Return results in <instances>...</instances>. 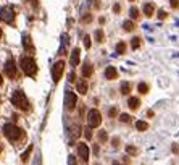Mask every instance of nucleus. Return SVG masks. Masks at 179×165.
<instances>
[{"label": "nucleus", "mask_w": 179, "mask_h": 165, "mask_svg": "<svg viewBox=\"0 0 179 165\" xmlns=\"http://www.w3.org/2000/svg\"><path fill=\"white\" fill-rule=\"evenodd\" d=\"M12 104L16 107V109H20V110H24L27 112L31 109V105H29V100H27L26 97V94L23 92V91H15V92L12 94Z\"/></svg>", "instance_id": "obj_1"}, {"label": "nucleus", "mask_w": 179, "mask_h": 165, "mask_svg": "<svg viewBox=\"0 0 179 165\" xmlns=\"http://www.w3.org/2000/svg\"><path fill=\"white\" fill-rule=\"evenodd\" d=\"M20 66H21V70H23V73L26 76H36L37 75V65H36L34 58H31V57H21Z\"/></svg>", "instance_id": "obj_2"}, {"label": "nucleus", "mask_w": 179, "mask_h": 165, "mask_svg": "<svg viewBox=\"0 0 179 165\" xmlns=\"http://www.w3.org/2000/svg\"><path fill=\"white\" fill-rule=\"evenodd\" d=\"M3 134L7 136L10 141H18L20 138H23V131H21L16 125H12V123L3 125Z\"/></svg>", "instance_id": "obj_3"}, {"label": "nucleus", "mask_w": 179, "mask_h": 165, "mask_svg": "<svg viewBox=\"0 0 179 165\" xmlns=\"http://www.w3.org/2000/svg\"><path fill=\"white\" fill-rule=\"evenodd\" d=\"M87 123L91 128H97L102 125V115H100V112L97 109H92L87 112Z\"/></svg>", "instance_id": "obj_4"}, {"label": "nucleus", "mask_w": 179, "mask_h": 165, "mask_svg": "<svg viewBox=\"0 0 179 165\" xmlns=\"http://www.w3.org/2000/svg\"><path fill=\"white\" fill-rule=\"evenodd\" d=\"M65 66H66V63H65L63 60L55 62V65L52 68V76H53V81L55 83H58L60 79H61V75H63V71H65Z\"/></svg>", "instance_id": "obj_5"}, {"label": "nucleus", "mask_w": 179, "mask_h": 165, "mask_svg": "<svg viewBox=\"0 0 179 165\" xmlns=\"http://www.w3.org/2000/svg\"><path fill=\"white\" fill-rule=\"evenodd\" d=\"M0 20L8 23V24H13L15 21V10L12 7H3L0 10Z\"/></svg>", "instance_id": "obj_6"}, {"label": "nucleus", "mask_w": 179, "mask_h": 165, "mask_svg": "<svg viewBox=\"0 0 179 165\" xmlns=\"http://www.w3.org/2000/svg\"><path fill=\"white\" fill-rule=\"evenodd\" d=\"M5 75L12 79L18 78V70H16V63L13 62V58H10L7 63H5Z\"/></svg>", "instance_id": "obj_7"}, {"label": "nucleus", "mask_w": 179, "mask_h": 165, "mask_svg": "<svg viewBox=\"0 0 179 165\" xmlns=\"http://www.w3.org/2000/svg\"><path fill=\"white\" fill-rule=\"evenodd\" d=\"M76 102H77V97H76L74 92H68V94H66V107H68V110H74Z\"/></svg>", "instance_id": "obj_8"}, {"label": "nucleus", "mask_w": 179, "mask_h": 165, "mask_svg": "<svg viewBox=\"0 0 179 165\" xmlns=\"http://www.w3.org/2000/svg\"><path fill=\"white\" fill-rule=\"evenodd\" d=\"M79 57H81V49H79V47H76L74 50H73L71 58H70V65H71L73 68L79 65Z\"/></svg>", "instance_id": "obj_9"}, {"label": "nucleus", "mask_w": 179, "mask_h": 165, "mask_svg": "<svg viewBox=\"0 0 179 165\" xmlns=\"http://www.w3.org/2000/svg\"><path fill=\"white\" fill-rule=\"evenodd\" d=\"M77 152H79V157L82 159V162H87L89 160V147L81 143L79 146H77Z\"/></svg>", "instance_id": "obj_10"}, {"label": "nucleus", "mask_w": 179, "mask_h": 165, "mask_svg": "<svg viewBox=\"0 0 179 165\" xmlns=\"http://www.w3.org/2000/svg\"><path fill=\"white\" fill-rule=\"evenodd\" d=\"M103 75H105V78H107V79L113 81V79L118 78V70H116L115 66H107V68H105V73H103Z\"/></svg>", "instance_id": "obj_11"}, {"label": "nucleus", "mask_w": 179, "mask_h": 165, "mask_svg": "<svg viewBox=\"0 0 179 165\" xmlns=\"http://www.w3.org/2000/svg\"><path fill=\"white\" fill-rule=\"evenodd\" d=\"M23 47L27 52H34V44H32V39H31L29 34H24L23 36Z\"/></svg>", "instance_id": "obj_12"}, {"label": "nucleus", "mask_w": 179, "mask_h": 165, "mask_svg": "<svg viewBox=\"0 0 179 165\" xmlns=\"http://www.w3.org/2000/svg\"><path fill=\"white\" fill-rule=\"evenodd\" d=\"M144 15L147 16V18H152L153 13H155V5L153 3H144Z\"/></svg>", "instance_id": "obj_13"}, {"label": "nucleus", "mask_w": 179, "mask_h": 165, "mask_svg": "<svg viewBox=\"0 0 179 165\" xmlns=\"http://www.w3.org/2000/svg\"><path fill=\"white\" fill-rule=\"evenodd\" d=\"M70 131V136H71V139H77L81 136V128L77 126V125H73V126L68 129Z\"/></svg>", "instance_id": "obj_14"}, {"label": "nucleus", "mask_w": 179, "mask_h": 165, "mask_svg": "<svg viewBox=\"0 0 179 165\" xmlns=\"http://www.w3.org/2000/svg\"><path fill=\"white\" fill-rule=\"evenodd\" d=\"M92 73H94V65L86 63V65L82 66V76H84V78H91Z\"/></svg>", "instance_id": "obj_15"}, {"label": "nucleus", "mask_w": 179, "mask_h": 165, "mask_svg": "<svg viewBox=\"0 0 179 165\" xmlns=\"http://www.w3.org/2000/svg\"><path fill=\"white\" fill-rule=\"evenodd\" d=\"M127 107H129L131 110H137L139 107H141V100H139L137 97H129V100H127Z\"/></svg>", "instance_id": "obj_16"}, {"label": "nucleus", "mask_w": 179, "mask_h": 165, "mask_svg": "<svg viewBox=\"0 0 179 165\" xmlns=\"http://www.w3.org/2000/svg\"><path fill=\"white\" fill-rule=\"evenodd\" d=\"M123 29H124L126 32H131V31L136 29V24H134V21H132V20H127V21L123 23Z\"/></svg>", "instance_id": "obj_17"}, {"label": "nucleus", "mask_w": 179, "mask_h": 165, "mask_svg": "<svg viewBox=\"0 0 179 165\" xmlns=\"http://www.w3.org/2000/svg\"><path fill=\"white\" fill-rule=\"evenodd\" d=\"M61 42H63V44H61L60 54H61V55H66V52H65V50H66V45L70 44V37L66 36V34H63V36H61Z\"/></svg>", "instance_id": "obj_18"}, {"label": "nucleus", "mask_w": 179, "mask_h": 165, "mask_svg": "<svg viewBox=\"0 0 179 165\" xmlns=\"http://www.w3.org/2000/svg\"><path fill=\"white\" fill-rule=\"evenodd\" d=\"M136 128H137V131H147V129H149V123L144 122V120H137L136 122Z\"/></svg>", "instance_id": "obj_19"}, {"label": "nucleus", "mask_w": 179, "mask_h": 165, "mask_svg": "<svg viewBox=\"0 0 179 165\" xmlns=\"http://www.w3.org/2000/svg\"><path fill=\"white\" fill-rule=\"evenodd\" d=\"M76 89H77V92L79 94H86L87 92V83L86 81H81V83H77V86H76Z\"/></svg>", "instance_id": "obj_20"}, {"label": "nucleus", "mask_w": 179, "mask_h": 165, "mask_svg": "<svg viewBox=\"0 0 179 165\" xmlns=\"http://www.w3.org/2000/svg\"><path fill=\"white\" fill-rule=\"evenodd\" d=\"M149 89H150V86L147 83H139V86H137L139 94H149Z\"/></svg>", "instance_id": "obj_21"}, {"label": "nucleus", "mask_w": 179, "mask_h": 165, "mask_svg": "<svg viewBox=\"0 0 179 165\" xmlns=\"http://www.w3.org/2000/svg\"><path fill=\"white\" fill-rule=\"evenodd\" d=\"M131 92V83H127V81H124V83H121V94H124V96H127Z\"/></svg>", "instance_id": "obj_22"}, {"label": "nucleus", "mask_w": 179, "mask_h": 165, "mask_svg": "<svg viewBox=\"0 0 179 165\" xmlns=\"http://www.w3.org/2000/svg\"><path fill=\"white\" fill-rule=\"evenodd\" d=\"M32 149H34V146H32V144H31V146H29V147H27V149H26V151L23 152V156H21V160H23L24 163L27 162V159H29V156H31V152H32Z\"/></svg>", "instance_id": "obj_23"}, {"label": "nucleus", "mask_w": 179, "mask_h": 165, "mask_svg": "<svg viewBox=\"0 0 179 165\" xmlns=\"http://www.w3.org/2000/svg\"><path fill=\"white\" fill-rule=\"evenodd\" d=\"M98 141H100V143H107V141H108V133L105 131V129L98 131Z\"/></svg>", "instance_id": "obj_24"}, {"label": "nucleus", "mask_w": 179, "mask_h": 165, "mask_svg": "<svg viewBox=\"0 0 179 165\" xmlns=\"http://www.w3.org/2000/svg\"><path fill=\"white\" fill-rule=\"evenodd\" d=\"M116 52H118V54H126V44L124 42H118V44H116Z\"/></svg>", "instance_id": "obj_25"}, {"label": "nucleus", "mask_w": 179, "mask_h": 165, "mask_svg": "<svg viewBox=\"0 0 179 165\" xmlns=\"http://www.w3.org/2000/svg\"><path fill=\"white\" fill-rule=\"evenodd\" d=\"M131 120H132V118H131L129 113H121V115H120V122L121 123H129Z\"/></svg>", "instance_id": "obj_26"}, {"label": "nucleus", "mask_w": 179, "mask_h": 165, "mask_svg": "<svg viewBox=\"0 0 179 165\" xmlns=\"http://www.w3.org/2000/svg\"><path fill=\"white\" fill-rule=\"evenodd\" d=\"M129 16H131V20L139 18V10H137L136 7H131V8H129Z\"/></svg>", "instance_id": "obj_27"}, {"label": "nucleus", "mask_w": 179, "mask_h": 165, "mask_svg": "<svg viewBox=\"0 0 179 165\" xmlns=\"http://www.w3.org/2000/svg\"><path fill=\"white\" fill-rule=\"evenodd\" d=\"M131 47L132 49H139V47H141V37H134L131 41Z\"/></svg>", "instance_id": "obj_28"}, {"label": "nucleus", "mask_w": 179, "mask_h": 165, "mask_svg": "<svg viewBox=\"0 0 179 165\" xmlns=\"http://www.w3.org/2000/svg\"><path fill=\"white\" fill-rule=\"evenodd\" d=\"M103 37H105V36H103V31L98 29V31L95 32V41H97L98 44H102V42H103Z\"/></svg>", "instance_id": "obj_29"}, {"label": "nucleus", "mask_w": 179, "mask_h": 165, "mask_svg": "<svg viewBox=\"0 0 179 165\" xmlns=\"http://www.w3.org/2000/svg\"><path fill=\"white\" fill-rule=\"evenodd\" d=\"M126 152L129 156H136L137 154V147H134V146H126Z\"/></svg>", "instance_id": "obj_30"}, {"label": "nucleus", "mask_w": 179, "mask_h": 165, "mask_svg": "<svg viewBox=\"0 0 179 165\" xmlns=\"http://www.w3.org/2000/svg\"><path fill=\"white\" fill-rule=\"evenodd\" d=\"M92 41H91V36H84V47L86 49H91Z\"/></svg>", "instance_id": "obj_31"}, {"label": "nucleus", "mask_w": 179, "mask_h": 165, "mask_svg": "<svg viewBox=\"0 0 179 165\" xmlns=\"http://www.w3.org/2000/svg\"><path fill=\"white\" fill-rule=\"evenodd\" d=\"M108 115H110L111 118H115L116 115H118V109H116V107H111L110 112H108Z\"/></svg>", "instance_id": "obj_32"}, {"label": "nucleus", "mask_w": 179, "mask_h": 165, "mask_svg": "<svg viewBox=\"0 0 179 165\" xmlns=\"http://www.w3.org/2000/svg\"><path fill=\"white\" fill-rule=\"evenodd\" d=\"M84 136H86V139H89V141L92 139V129H91V126L86 128V133H84Z\"/></svg>", "instance_id": "obj_33"}, {"label": "nucleus", "mask_w": 179, "mask_h": 165, "mask_svg": "<svg viewBox=\"0 0 179 165\" xmlns=\"http://www.w3.org/2000/svg\"><path fill=\"white\" fill-rule=\"evenodd\" d=\"M158 18H160V20H166V18H168V13H166L165 10H160V11H158Z\"/></svg>", "instance_id": "obj_34"}, {"label": "nucleus", "mask_w": 179, "mask_h": 165, "mask_svg": "<svg viewBox=\"0 0 179 165\" xmlns=\"http://www.w3.org/2000/svg\"><path fill=\"white\" fill-rule=\"evenodd\" d=\"M111 144H113V147H120V146H121V139H120V138H113Z\"/></svg>", "instance_id": "obj_35"}, {"label": "nucleus", "mask_w": 179, "mask_h": 165, "mask_svg": "<svg viewBox=\"0 0 179 165\" xmlns=\"http://www.w3.org/2000/svg\"><path fill=\"white\" fill-rule=\"evenodd\" d=\"M68 165H76V157L74 156H68Z\"/></svg>", "instance_id": "obj_36"}, {"label": "nucleus", "mask_w": 179, "mask_h": 165, "mask_svg": "<svg viewBox=\"0 0 179 165\" xmlns=\"http://www.w3.org/2000/svg\"><path fill=\"white\" fill-rule=\"evenodd\" d=\"M170 5L173 8H179V0H170Z\"/></svg>", "instance_id": "obj_37"}, {"label": "nucleus", "mask_w": 179, "mask_h": 165, "mask_svg": "<svg viewBox=\"0 0 179 165\" xmlns=\"http://www.w3.org/2000/svg\"><path fill=\"white\" fill-rule=\"evenodd\" d=\"M113 11H115V13H120V11H121V5L120 3H115L113 5Z\"/></svg>", "instance_id": "obj_38"}, {"label": "nucleus", "mask_w": 179, "mask_h": 165, "mask_svg": "<svg viewBox=\"0 0 179 165\" xmlns=\"http://www.w3.org/2000/svg\"><path fill=\"white\" fill-rule=\"evenodd\" d=\"M171 151H173V152H174V154H179V146H177V144L174 143V144H173V146H171Z\"/></svg>", "instance_id": "obj_39"}, {"label": "nucleus", "mask_w": 179, "mask_h": 165, "mask_svg": "<svg viewBox=\"0 0 179 165\" xmlns=\"http://www.w3.org/2000/svg\"><path fill=\"white\" fill-rule=\"evenodd\" d=\"M91 20H92V16H91V13H87V15H86V16H84V18H82V21H84V23H89V21H91Z\"/></svg>", "instance_id": "obj_40"}, {"label": "nucleus", "mask_w": 179, "mask_h": 165, "mask_svg": "<svg viewBox=\"0 0 179 165\" xmlns=\"http://www.w3.org/2000/svg\"><path fill=\"white\" fill-rule=\"evenodd\" d=\"M29 2L32 3V7H39V0H29Z\"/></svg>", "instance_id": "obj_41"}, {"label": "nucleus", "mask_w": 179, "mask_h": 165, "mask_svg": "<svg viewBox=\"0 0 179 165\" xmlns=\"http://www.w3.org/2000/svg\"><path fill=\"white\" fill-rule=\"evenodd\" d=\"M74 76H76L74 73H70V78L68 79H70V81H74Z\"/></svg>", "instance_id": "obj_42"}, {"label": "nucleus", "mask_w": 179, "mask_h": 165, "mask_svg": "<svg viewBox=\"0 0 179 165\" xmlns=\"http://www.w3.org/2000/svg\"><path fill=\"white\" fill-rule=\"evenodd\" d=\"M147 115H149V118H153V115H155V113H153V110H149V113H147Z\"/></svg>", "instance_id": "obj_43"}, {"label": "nucleus", "mask_w": 179, "mask_h": 165, "mask_svg": "<svg viewBox=\"0 0 179 165\" xmlns=\"http://www.w3.org/2000/svg\"><path fill=\"white\" fill-rule=\"evenodd\" d=\"M2 84H3V76L0 75V86H2Z\"/></svg>", "instance_id": "obj_44"}, {"label": "nucleus", "mask_w": 179, "mask_h": 165, "mask_svg": "<svg viewBox=\"0 0 179 165\" xmlns=\"http://www.w3.org/2000/svg\"><path fill=\"white\" fill-rule=\"evenodd\" d=\"M2 36H3V31H2V28H0V39H2Z\"/></svg>", "instance_id": "obj_45"}, {"label": "nucleus", "mask_w": 179, "mask_h": 165, "mask_svg": "<svg viewBox=\"0 0 179 165\" xmlns=\"http://www.w3.org/2000/svg\"><path fill=\"white\" fill-rule=\"evenodd\" d=\"M113 165H118V163H116V162H115V163H113Z\"/></svg>", "instance_id": "obj_46"}]
</instances>
